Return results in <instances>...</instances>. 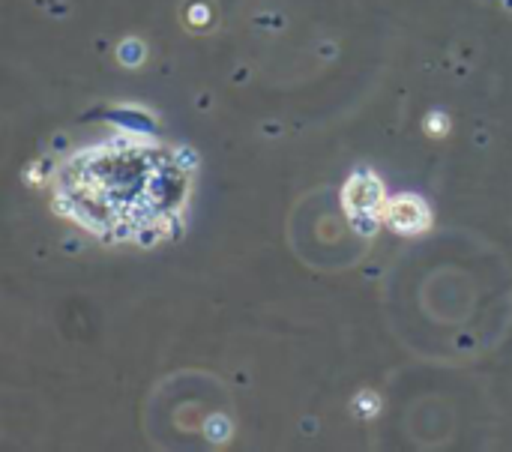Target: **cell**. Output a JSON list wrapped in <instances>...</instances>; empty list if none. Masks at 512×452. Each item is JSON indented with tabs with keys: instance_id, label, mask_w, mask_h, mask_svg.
I'll list each match as a JSON object with an SVG mask.
<instances>
[{
	"instance_id": "obj_1",
	"label": "cell",
	"mask_w": 512,
	"mask_h": 452,
	"mask_svg": "<svg viewBox=\"0 0 512 452\" xmlns=\"http://www.w3.org/2000/svg\"><path fill=\"white\" fill-rule=\"evenodd\" d=\"M69 213L105 234L132 237L141 225L156 222L171 192L180 189V168L159 150L147 147H99L81 153L63 174Z\"/></svg>"
},
{
	"instance_id": "obj_2",
	"label": "cell",
	"mask_w": 512,
	"mask_h": 452,
	"mask_svg": "<svg viewBox=\"0 0 512 452\" xmlns=\"http://www.w3.org/2000/svg\"><path fill=\"white\" fill-rule=\"evenodd\" d=\"M345 207L351 213L354 228L360 234H372L378 228V222L384 219V207H387L381 183L369 171L354 174L348 189H345Z\"/></svg>"
},
{
	"instance_id": "obj_3",
	"label": "cell",
	"mask_w": 512,
	"mask_h": 452,
	"mask_svg": "<svg viewBox=\"0 0 512 452\" xmlns=\"http://www.w3.org/2000/svg\"><path fill=\"white\" fill-rule=\"evenodd\" d=\"M384 222L390 228H396L399 234H420V231L429 228L432 216H429V207L417 195H402V198H390L387 201Z\"/></svg>"
},
{
	"instance_id": "obj_4",
	"label": "cell",
	"mask_w": 512,
	"mask_h": 452,
	"mask_svg": "<svg viewBox=\"0 0 512 452\" xmlns=\"http://www.w3.org/2000/svg\"><path fill=\"white\" fill-rule=\"evenodd\" d=\"M141 57H144V51H141V42L129 39V42H123V45H120V60H123V63L135 66Z\"/></svg>"
}]
</instances>
